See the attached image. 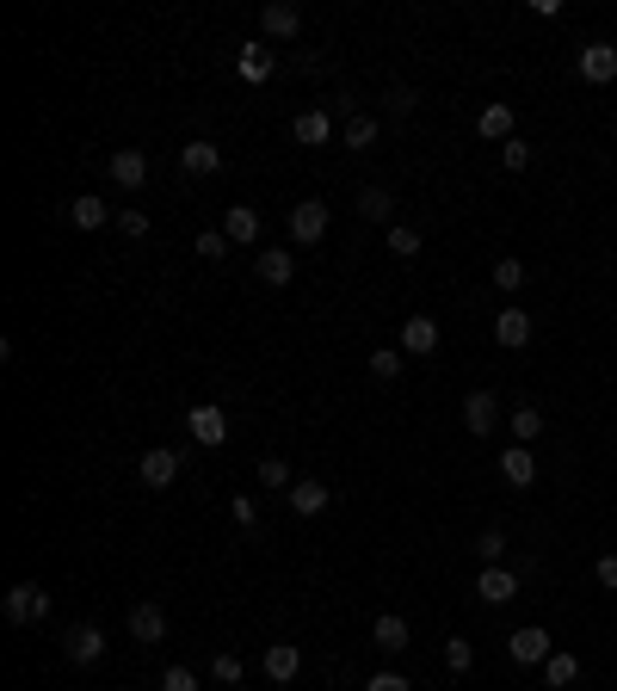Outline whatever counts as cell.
Listing matches in <instances>:
<instances>
[{
  "label": "cell",
  "mask_w": 617,
  "mask_h": 691,
  "mask_svg": "<svg viewBox=\"0 0 617 691\" xmlns=\"http://www.w3.org/2000/svg\"><path fill=\"white\" fill-rule=\"evenodd\" d=\"M414 105H420V99H414V87H389V112H395V118H408Z\"/></svg>",
  "instance_id": "cell-42"
},
{
  "label": "cell",
  "mask_w": 617,
  "mask_h": 691,
  "mask_svg": "<svg viewBox=\"0 0 617 691\" xmlns=\"http://www.w3.org/2000/svg\"><path fill=\"white\" fill-rule=\"evenodd\" d=\"M365 691H414V679H408V673H371Z\"/></svg>",
  "instance_id": "cell-41"
},
{
  "label": "cell",
  "mask_w": 617,
  "mask_h": 691,
  "mask_svg": "<svg viewBox=\"0 0 617 691\" xmlns=\"http://www.w3.org/2000/svg\"><path fill=\"white\" fill-rule=\"evenodd\" d=\"M543 679H550V691H568L580 679V661L574 654H550V661H543Z\"/></svg>",
  "instance_id": "cell-26"
},
{
  "label": "cell",
  "mask_w": 617,
  "mask_h": 691,
  "mask_svg": "<svg viewBox=\"0 0 617 691\" xmlns=\"http://www.w3.org/2000/svg\"><path fill=\"white\" fill-rule=\"evenodd\" d=\"M371 642H377L383 654H402V648L414 642V636H408V617H402V611H383L377 624H371Z\"/></svg>",
  "instance_id": "cell-21"
},
{
  "label": "cell",
  "mask_w": 617,
  "mask_h": 691,
  "mask_svg": "<svg viewBox=\"0 0 617 691\" xmlns=\"http://www.w3.org/2000/svg\"><path fill=\"white\" fill-rule=\"evenodd\" d=\"M513 439H519V445L543 439V408H531V402H525V408H513Z\"/></svg>",
  "instance_id": "cell-30"
},
{
  "label": "cell",
  "mask_w": 617,
  "mask_h": 691,
  "mask_svg": "<svg viewBox=\"0 0 617 691\" xmlns=\"http://www.w3.org/2000/svg\"><path fill=\"white\" fill-rule=\"evenodd\" d=\"M68 223L93 235V229H105V223H118V216H112V204H105V198L87 192V198H68Z\"/></svg>",
  "instance_id": "cell-19"
},
{
  "label": "cell",
  "mask_w": 617,
  "mask_h": 691,
  "mask_svg": "<svg viewBox=\"0 0 617 691\" xmlns=\"http://www.w3.org/2000/svg\"><path fill=\"white\" fill-rule=\"evenodd\" d=\"M161 691H198V673H192V667H167V673H161Z\"/></svg>",
  "instance_id": "cell-40"
},
{
  "label": "cell",
  "mask_w": 617,
  "mask_h": 691,
  "mask_svg": "<svg viewBox=\"0 0 617 691\" xmlns=\"http://www.w3.org/2000/svg\"><path fill=\"white\" fill-rule=\"evenodd\" d=\"M118 229H124L130 241H149V216H142V210L130 204V210H118Z\"/></svg>",
  "instance_id": "cell-38"
},
{
  "label": "cell",
  "mask_w": 617,
  "mask_h": 691,
  "mask_svg": "<svg viewBox=\"0 0 617 691\" xmlns=\"http://www.w3.org/2000/svg\"><path fill=\"white\" fill-rule=\"evenodd\" d=\"M179 167H186L192 179H210V173H223V149H216L210 136H192L186 149H179Z\"/></svg>",
  "instance_id": "cell-12"
},
{
  "label": "cell",
  "mask_w": 617,
  "mask_h": 691,
  "mask_svg": "<svg viewBox=\"0 0 617 691\" xmlns=\"http://www.w3.org/2000/svg\"><path fill=\"white\" fill-rule=\"evenodd\" d=\"M593 574H599V587H605V593H617V556H599Z\"/></svg>",
  "instance_id": "cell-44"
},
{
  "label": "cell",
  "mask_w": 617,
  "mask_h": 691,
  "mask_svg": "<svg viewBox=\"0 0 617 691\" xmlns=\"http://www.w3.org/2000/svg\"><path fill=\"white\" fill-rule=\"evenodd\" d=\"M266 75H272V50H266V44H247V50H241V81L260 87Z\"/></svg>",
  "instance_id": "cell-27"
},
{
  "label": "cell",
  "mask_w": 617,
  "mask_h": 691,
  "mask_svg": "<svg viewBox=\"0 0 617 691\" xmlns=\"http://www.w3.org/2000/svg\"><path fill=\"white\" fill-rule=\"evenodd\" d=\"M210 679H216V685H241V679H247V661H241L235 648H223V654L210 661Z\"/></svg>",
  "instance_id": "cell-29"
},
{
  "label": "cell",
  "mask_w": 617,
  "mask_h": 691,
  "mask_svg": "<svg viewBox=\"0 0 617 691\" xmlns=\"http://www.w3.org/2000/svg\"><path fill=\"white\" fill-rule=\"evenodd\" d=\"M186 432H192V445H223L229 439V414L216 408V402H198L186 414Z\"/></svg>",
  "instance_id": "cell-6"
},
{
  "label": "cell",
  "mask_w": 617,
  "mask_h": 691,
  "mask_svg": "<svg viewBox=\"0 0 617 691\" xmlns=\"http://www.w3.org/2000/svg\"><path fill=\"white\" fill-rule=\"evenodd\" d=\"M358 216H365V223H389V216H395V192L389 186H365V192H358Z\"/></svg>",
  "instance_id": "cell-25"
},
{
  "label": "cell",
  "mask_w": 617,
  "mask_h": 691,
  "mask_svg": "<svg viewBox=\"0 0 617 691\" xmlns=\"http://www.w3.org/2000/svg\"><path fill=\"white\" fill-rule=\"evenodd\" d=\"M173 476H179V451H173V445H149V451L136 457V482H142V488L161 494V488H173Z\"/></svg>",
  "instance_id": "cell-3"
},
{
  "label": "cell",
  "mask_w": 617,
  "mask_h": 691,
  "mask_svg": "<svg viewBox=\"0 0 617 691\" xmlns=\"http://www.w3.org/2000/svg\"><path fill=\"white\" fill-rule=\"evenodd\" d=\"M476 556H482V568H494V562L506 556V531H482V537H476Z\"/></svg>",
  "instance_id": "cell-37"
},
{
  "label": "cell",
  "mask_w": 617,
  "mask_h": 691,
  "mask_svg": "<svg viewBox=\"0 0 617 691\" xmlns=\"http://www.w3.org/2000/svg\"><path fill=\"white\" fill-rule=\"evenodd\" d=\"M62 654H68L75 667H93V661H105V636H99L93 624H75V630L62 636Z\"/></svg>",
  "instance_id": "cell-13"
},
{
  "label": "cell",
  "mask_w": 617,
  "mask_h": 691,
  "mask_svg": "<svg viewBox=\"0 0 617 691\" xmlns=\"http://www.w3.org/2000/svg\"><path fill=\"white\" fill-rule=\"evenodd\" d=\"M260 488H297V482H290V463H284V457H260Z\"/></svg>",
  "instance_id": "cell-34"
},
{
  "label": "cell",
  "mask_w": 617,
  "mask_h": 691,
  "mask_svg": "<svg viewBox=\"0 0 617 691\" xmlns=\"http://www.w3.org/2000/svg\"><path fill=\"white\" fill-rule=\"evenodd\" d=\"M105 173H112V186H124V192H142V186H149V155H142V149H112Z\"/></svg>",
  "instance_id": "cell-5"
},
{
  "label": "cell",
  "mask_w": 617,
  "mask_h": 691,
  "mask_svg": "<svg viewBox=\"0 0 617 691\" xmlns=\"http://www.w3.org/2000/svg\"><path fill=\"white\" fill-rule=\"evenodd\" d=\"M445 667H451V673H469V667H476V642L451 636V642H445Z\"/></svg>",
  "instance_id": "cell-33"
},
{
  "label": "cell",
  "mask_w": 617,
  "mask_h": 691,
  "mask_svg": "<svg viewBox=\"0 0 617 691\" xmlns=\"http://www.w3.org/2000/svg\"><path fill=\"white\" fill-rule=\"evenodd\" d=\"M223 235H229L235 247H253V241H260V210H253V204H229Z\"/></svg>",
  "instance_id": "cell-22"
},
{
  "label": "cell",
  "mask_w": 617,
  "mask_h": 691,
  "mask_svg": "<svg viewBox=\"0 0 617 691\" xmlns=\"http://www.w3.org/2000/svg\"><path fill=\"white\" fill-rule=\"evenodd\" d=\"M290 136H297L303 149H328V142H334V118L321 112V105H309V112H297V124H290Z\"/></svg>",
  "instance_id": "cell-14"
},
{
  "label": "cell",
  "mask_w": 617,
  "mask_h": 691,
  "mask_svg": "<svg viewBox=\"0 0 617 691\" xmlns=\"http://www.w3.org/2000/svg\"><path fill=\"white\" fill-rule=\"evenodd\" d=\"M340 142H346V149H371V142H377V118H365V112H358V118H346Z\"/></svg>",
  "instance_id": "cell-31"
},
{
  "label": "cell",
  "mask_w": 617,
  "mask_h": 691,
  "mask_svg": "<svg viewBox=\"0 0 617 691\" xmlns=\"http://www.w3.org/2000/svg\"><path fill=\"white\" fill-rule=\"evenodd\" d=\"M260 31H266V38H297V31H303V13L297 7H290V0H272V7H260Z\"/></svg>",
  "instance_id": "cell-17"
},
{
  "label": "cell",
  "mask_w": 617,
  "mask_h": 691,
  "mask_svg": "<svg viewBox=\"0 0 617 691\" xmlns=\"http://www.w3.org/2000/svg\"><path fill=\"white\" fill-rule=\"evenodd\" d=\"M494 290H525V266L519 260H494Z\"/></svg>",
  "instance_id": "cell-36"
},
{
  "label": "cell",
  "mask_w": 617,
  "mask_h": 691,
  "mask_svg": "<svg viewBox=\"0 0 617 691\" xmlns=\"http://www.w3.org/2000/svg\"><path fill=\"white\" fill-rule=\"evenodd\" d=\"M402 352L432 358V352H439V321H432V315H408L402 321Z\"/></svg>",
  "instance_id": "cell-16"
},
{
  "label": "cell",
  "mask_w": 617,
  "mask_h": 691,
  "mask_svg": "<svg viewBox=\"0 0 617 691\" xmlns=\"http://www.w3.org/2000/svg\"><path fill=\"white\" fill-rule=\"evenodd\" d=\"M494 340L513 346V352L531 346V315H525V309H500V315H494Z\"/></svg>",
  "instance_id": "cell-24"
},
{
  "label": "cell",
  "mask_w": 617,
  "mask_h": 691,
  "mask_svg": "<svg viewBox=\"0 0 617 691\" xmlns=\"http://www.w3.org/2000/svg\"><path fill=\"white\" fill-rule=\"evenodd\" d=\"M463 426L476 432V439H488V432L500 426V402H494L488 389H469V395H463Z\"/></svg>",
  "instance_id": "cell-10"
},
{
  "label": "cell",
  "mask_w": 617,
  "mask_h": 691,
  "mask_svg": "<svg viewBox=\"0 0 617 691\" xmlns=\"http://www.w3.org/2000/svg\"><path fill=\"white\" fill-rule=\"evenodd\" d=\"M506 654H513V667H543L556 648H550V630L525 624V630H513V636H506Z\"/></svg>",
  "instance_id": "cell-4"
},
{
  "label": "cell",
  "mask_w": 617,
  "mask_h": 691,
  "mask_svg": "<svg viewBox=\"0 0 617 691\" xmlns=\"http://www.w3.org/2000/svg\"><path fill=\"white\" fill-rule=\"evenodd\" d=\"M476 599H482V605H513V599H519V574L500 568V562L482 568V574H476Z\"/></svg>",
  "instance_id": "cell-9"
},
{
  "label": "cell",
  "mask_w": 617,
  "mask_h": 691,
  "mask_svg": "<svg viewBox=\"0 0 617 691\" xmlns=\"http://www.w3.org/2000/svg\"><path fill=\"white\" fill-rule=\"evenodd\" d=\"M574 68H580V81H587V87H611L617 81V44H587Z\"/></svg>",
  "instance_id": "cell-7"
},
{
  "label": "cell",
  "mask_w": 617,
  "mask_h": 691,
  "mask_svg": "<svg viewBox=\"0 0 617 691\" xmlns=\"http://www.w3.org/2000/svg\"><path fill=\"white\" fill-rule=\"evenodd\" d=\"M0 611H7V624H44L50 617V593L38 580H13L7 593H0Z\"/></svg>",
  "instance_id": "cell-1"
},
{
  "label": "cell",
  "mask_w": 617,
  "mask_h": 691,
  "mask_svg": "<svg viewBox=\"0 0 617 691\" xmlns=\"http://www.w3.org/2000/svg\"><path fill=\"white\" fill-rule=\"evenodd\" d=\"M260 667H266V679H272V685H290V679L303 673V648H297V642H272Z\"/></svg>",
  "instance_id": "cell-15"
},
{
  "label": "cell",
  "mask_w": 617,
  "mask_h": 691,
  "mask_svg": "<svg viewBox=\"0 0 617 691\" xmlns=\"http://www.w3.org/2000/svg\"><path fill=\"white\" fill-rule=\"evenodd\" d=\"M328 500H334V494H328V482H309V476H303L297 488H290V513L321 519V513H328Z\"/></svg>",
  "instance_id": "cell-23"
},
{
  "label": "cell",
  "mask_w": 617,
  "mask_h": 691,
  "mask_svg": "<svg viewBox=\"0 0 617 691\" xmlns=\"http://www.w3.org/2000/svg\"><path fill=\"white\" fill-rule=\"evenodd\" d=\"M235 525H241V531H253V525H260V506H253L247 494H235Z\"/></svg>",
  "instance_id": "cell-43"
},
{
  "label": "cell",
  "mask_w": 617,
  "mask_h": 691,
  "mask_svg": "<svg viewBox=\"0 0 617 691\" xmlns=\"http://www.w3.org/2000/svg\"><path fill=\"white\" fill-rule=\"evenodd\" d=\"M513 124H519V118H513V105H500V99L476 112V130H482V142H500V149L513 142Z\"/></svg>",
  "instance_id": "cell-18"
},
{
  "label": "cell",
  "mask_w": 617,
  "mask_h": 691,
  "mask_svg": "<svg viewBox=\"0 0 617 691\" xmlns=\"http://www.w3.org/2000/svg\"><path fill=\"white\" fill-rule=\"evenodd\" d=\"M402 358H408L402 346H377V352H371V377H377V383H395V377H402Z\"/></svg>",
  "instance_id": "cell-28"
},
{
  "label": "cell",
  "mask_w": 617,
  "mask_h": 691,
  "mask_svg": "<svg viewBox=\"0 0 617 691\" xmlns=\"http://www.w3.org/2000/svg\"><path fill=\"white\" fill-rule=\"evenodd\" d=\"M192 247H198V260H223V253H229V247H235V241H229V235H223V229H204V235H198V241H192Z\"/></svg>",
  "instance_id": "cell-35"
},
{
  "label": "cell",
  "mask_w": 617,
  "mask_h": 691,
  "mask_svg": "<svg viewBox=\"0 0 617 691\" xmlns=\"http://www.w3.org/2000/svg\"><path fill=\"white\" fill-rule=\"evenodd\" d=\"M500 476L513 482V488H531V482H537V457H531V445H506V451H500Z\"/></svg>",
  "instance_id": "cell-20"
},
{
  "label": "cell",
  "mask_w": 617,
  "mask_h": 691,
  "mask_svg": "<svg viewBox=\"0 0 617 691\" xmlns=\"http://www.w3.org/2000/svg\"><path fill=\"white\" fill-rule=\"evenodd\" d=\"M253 272H260V284L284 290L290 278H297V253H290V247H260V260H253Z\"/></svg>",
  "instance_id": "cell-11"
},
{
  "label": "cell",
  "mask_w": 617,
  "mask_h": 691,
  "mask_svg": "<svg viewBox=\"0 0 617 691\" xmlns=\"http://www.w3.org/2000/svg\"><path fill=\"white\" fill-rule=\"evenodd\" d=\"M500 161L513 167V173H525V167H531V142H525V136H513V142L500 149Z\"/></svg>",
  "instance_id": "cell-39"
},
{
  "label": "cell",
  "mask_w": 617,
  "mask_h": 691,
  "mask_svg": "<svg viewBox=\"0 0 617 691\" xmlns=\"http://www.w3.org/2000/svg\"><path fill=\"white\" fill-rule=\"evenodd\" d=\"M383 247L395 253V260H414V253H420V229H402V223H395V229L383 235Z\"/></svg>",
  "instance_id": "cell-32"
},
{
  "label": "cell",
  "mask_w": 617,
  "mask_h": 691,
  "mask_svg": "<svg viewBox=\"0 0 617 691\" xmlns=\"http://www.w3.org/2000/svg\"><path fill=\"white\" fill-rule=\"evenodd\" d=\"M328 223H334L328 198H303L297 210H290V241H297V247H315L321 235H328Z\"/></svg>",
  "instance_id": "cell-2"
},
{
  "label": "cell",
  "mask_w": 617,
  "mask_h": 691,
  "mask_svg": "<svg viewBox=\"0 0 617 691\" xmlns=\"http://www.w3.org/2000/svg\"><path fill=\"white\" fill-rule=\"evenodd\" d=\"M130 642H136V648L167 642V611H161V605H149V599L130 605Z\"/></svg>",
  "instance_id": "cell-8"
}]
</instances>
